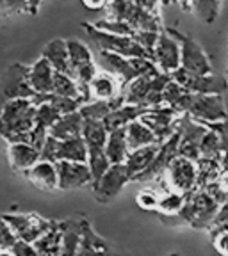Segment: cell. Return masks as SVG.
Listing matches in <instances>:
<instances>
[{"instance_id": "cell-26", "label": "cell", "mask_w": 228, "mask_h": 256, "mask_svg": "<svg viewBox=\"0 0 228 256\" xmlns=\"http://www.w3.org/2000/svg\"><path fill=\"white\" fill-rule=\"evenodd\" d=\"M144 112H146V108L137 107V105H123L121 108H118V110H114L112 114H109L104 120V124L109 134L116 132V130H123V128H127L130 123L141 120Z\"/></svg>"}, {"instance_id": "cell-4", "label": "cell", "mask_w": 228, "mask_h": 256, "mask_svg": "<svg viewBox=\"0 0 228 256\" xmlns=\"http://www.w3.org/2000/svg\"><path fill=\"white\" fill-rule=\"evenodd\" d=\"M171 82V75L162 72L139 76L123 89L127 105H137L146 110L164 105V89Z\"/></svg>"}, {"instance_id": "cell-24", "label": "cell", "mask_w": 228, "mask_h": 256, "mask_svg": "<svg viewBox=\"0 0 228 256\" xmlns=\"http://www.w3.org/2000/svg\"><path fill=\"white\" fill-rule=\"evenodd\" d=\"M84 132V118L80 112L63 116L52 128H50V136L56 137L57 140H72L82 137Z\"/></svg>"}, {"instance_id": "cell-51", "label": "cell", "mask_w": 228, "mask_h": 256, "mask_svg": "<svg viewBox=\"0 0 228 256\" xmlns=\"http://www.w3.org/2000/svg\"><path fill=\"white\" fill-rule=\"evenodd\" d=\"M0 256H15L13 251H0Z\"/></svg>"}, {"instance_id": "cell-50", "label": "cell", "mask_w": 228, "mask_h": 256, "mask_svg": "<svg viewBox=\"0 0 228 256\" xmlns=\"http://www.w3.org/2000/svg\"><path fill=\"white\" fill-rule=\"evenodd\" d=\"M221 162H223V168H228V152L223 153V156H221Z\"/></svg>"}, {"instance_id": "cell-14", "label": "cell", "mask_w": 228, "mask_h": 256, "mask_svg": "<svg viewBox=\"0 0 228 256\" xmlns=\"http://www.w3.org/2000/svg\"><path fill=\"white\" fill-rule=\"evenodd\" d=\"M96 64L102 72H107L116 76L123 84V89L141 76L137 59H127V57L118 56V54L96 52Z\"/></svg>"}, {"instance_id": "cell-19", "label": "cell", "mask_w": 228, "mask_h": 256, "mask_svg": "<svg viewBox=\"0 0 228 256\" xmlns=\"http://www.w3.org/2000/svg\"><path fill=\"white\" fill-rule=\"evenodd\" d=\"M123 94V84L114 75L107 72H98V75L89 84L91 102H112Z\"/></svg>"}, {"instance_id": "cell-8", "label": "cell", "mask_w": 228, "mask_h": 256, "mask_svg": "<svg viewBox=\"0 0 228 256\" xmlns=\"http://www.w3.org/2000/svg\"><path fill=\"white\" fill-rule=\"evenodd\" d=\"M168 30L180 43L182 68L189 73H194V75H212V64H210L208 56L205 54L203 46L189 34H184V32L176 30V28H168Z\"/></svg>"}, {"instance_id": "cell-38", "label": "cell", "mask_w": 228, "mask_h": 256, "mask_svg": "<svg viewBox=\"0 0 228 256\" xmlns=\"http://www.w3.org/2000/svg\"><path fill=\"white\" fill-rule=\"evenodd\" d=\"M41 8V2H0L2 16L9 14H36Z\"/></svg>"}, {"instance_id": "cell-16", "label": "cell", "mask_w": 228, "mask_h": 256, "mask_svg": "<svg viewBox=\"0 0 228 256\" xmlns=\"http://www.w3.org/2000/svg\"><path fill=\"white\" fill-rule=\"evenodd\" d=\"M128 182H130V176H128L123 164L111 166V169L102 176L100 180L91 185L93 198H95L96 203H111L123 190V187Z\"/></svg>"}, {"instance_id": "cell-9", "label": "cell", "mask_w": 228, "mask_h": 256, "mask_svg": "<svg viewBox=\"0 0 228 256\" xmlns=\"http://www.w3.org/2000/svg\"><path fill=\"white\" fill-rule=\"evenodd\" d=\"M164 176L169 190H175L184 196H189L191 192L198 190V168L194 160L176 156Z\"/></svg>"}, {"instance_id": "cell-18", "label": "cell", "mask_w": 228, "mask_h": 256, "mask_svg": "<svg viewBox=\"0 0 228 256\" xmlns=\"http://www.w3.org/2000/svg\"><path fill=\"white\" fill-rule=\"evenodd\" d=\"M59 174V190H75L93 185V174L88 164L61 160L56 164Z\"/></svg>"}, {"instance_id": "cell-40", "label": "cell", "mask_w": 228, "mask_h": 256, "mask_svg": "<svg viewBox=\"0 0 228 256\" xmlns=\"http://www.w3.org/2000/svg\"><path fill=\"white\" fill-rule=\"evenodd\" d=\"M159 198L160 194L155 188H143V190L137 192L136 203L137 206L146 210V212H157L159 210Z\"/></svg>"}, {"instance_id": "cell-31", "label": "cell", "mask_w": 228, "mask_h": 256, "mask_svg": "<svg viewBox=\"0 0 228 256\" xmlns=\"http://www.w3.org/2000/svg\"><path fill=\"white\" fill-rule=\"evenodd\" d=\"M184 11H191L196 16L198 20L205 22V24H214L219 16V11L223 9V2L217 0H201V2H185L180 4Z\"/></svg>"}, {"instance_id": "cell-10", "label": "cell", "mask_w": 228, "mask_h": 256, "mask_svg": "<svg viewBox=\"0 0 228 256\" xmlns=\"http://www.w3.org/2000/svg\"><path fill=\"white\" fill-rule=\"evenodd\" d=\"M171 78L176 84H180L185 91L192 92V94H221L223 96L228 89V82L223 75H194V73L185 72L184 68H180L178 72H175L171 75Z\"/></svg>"}, {"instance_id": "cell-5", "label": "cell", "mask_w": 228, "mask_h": 256, "mask_svg": "<svg viewBox=\"0 0 228 256\" xmlns=\"http://www.w3.org/2000/svg\"><path fill=\"white\" fill-rule=\"evenodd\" d=\"M82 27H84L91 44L96 48V52L118 54V56H123L127 59H152L144 52V48L139 46L132 38L114 36V34L100 30L93 24H86V22H82Z\"/></svg>"}, {"instance_id": "cell-36", "label": "cell", "mask_w": 228, "mask_h": 256, "mask_svg": "<svg viewBox=\"0 0 228 256\" xmlns=\"http://www.w3.org/2000/svg\"><path fill=\"white\" fill-rule=\"evenodd\" d=\"M61 114L57 112V108L54 107L50 102H43V104L38 105L36 108V126L43 128L47 132H50V128L61 120Z\"/></svg>"}, {"instance_id": "cell-34", "label": "cell", "mask_w": 228, "mask_h": 256, "mask_svg": "<svg viewBox=\"0 0 228 256\" xmlns=\"http://www.w3.org/2000/svg\"><path fill=\"white\" fill-rule=\"evenodd\" d=\"M52 94L61 96V98H75V100L84 102L82 92H80V88H79V84H77V80L73 78L72 75H66V73H57L56 72Z\"/></svg>"}, {"instance_id": "cell-17", "label": "cell", "mask_w": 228, "mask_h": 256, "mask_svg": "<svg viewBox=\"0 0 228 256\" xmlns=\"http://www.w3.org/2000/svg\"><path fill=\"white\" fill-rule=\"evenodd\" d=\"M178 146H180V136H178V132H175L171 139H168L159 148V153H157V156L150 164V168L144 172H141L139 176H136L134 182L136 184H148V182L164 176L166 171L169 169V166H171V162L178 156Z\"/></svg>"}, {"instance_id": "cell-47", "label": "cell", "mask_w": 228, "mask_h": 256, "mask_svg": "<svg viewBox=\"0 0 228 256\" xmlns=\"http://www.w3.org/2000/svg\"><path fill=\"white\" fill-rule=\"evenodd\" d=\"M11 251H13V254H15V256H40L34 246L27 244V242H22V240H18V242H16V246L11 249Z\"/></svg>"}, {"instance_id": "cell-22", "label": "cell", "mask_w": 228, "mask_h": 256, "mask_svg": "<svg viewBox=\"0 0 228 256\" xmlns=\"http://www.w3.org/2000/svg\"><path fill=\"white\" fill-rule=\"evenodd\" d=\"M41 57H45L57 73L72 75L68 40H61V38H57V40L48 41L47 46H45L43 52H41Z\"/></svg>"}, {"instance_id": "cell-44", "label": "cell", "mask_w": 228, "mask_h": 256, "mask_svg": "<svg viewBox=\"0 0 228 256\" xmlns=\"http://www.w3.org/2000/svg\"><path fill=\"white\" fill-rule=\"evenodd\" d=\"M212 235V246L219 254L228 256V226H219V228L210 230Z\"/></svg>"}, {"instance_id": "cell-1", "label": "cell", "mask_w": 228, "mask_h": 256, "mask_svg": "<svg viewBox=\"0 0 228 256\" xmlns=\"http://www.w3.org/2000/svg\"><path fill=\"white\" fill-rule=\"evenodd\" d=\"M160 2H127L114 0L109 2L105 9V20L123 22L128 24L136 32L152 30L162 32L164 24L160 16Z\"/></svg>"}, {"instance_id": "cell-30", "label": "cell", "mask_w": 228, "mask_h": 256, "mask_svg": "<svg viewBox=\"0 0 228 256\" xmlns=\"http://www.w3.org/2000/svg\"><path fill=\"white\" fill-rule=\"evenodd\" d=\"M38 254L40 256H61V249H63V220H56L52 230L43 235L36 244Z\"/></svg>"}, {"instance_id": "cell-3", "label": "cell", "mask_w": 228, "mask_h": 256, "mask_svg": "<svg viewBox=\"0 0 228 256\" xmlns=\"http://www.w3.org/2000/svg\"><path fill=\"white\" fill-rule=\"evenodd\" d=\"M221 204L205 190H194L189 196H185V206L176 217L160 216V220L169 226L176 224H187L192 230H207L210 232L216 216L219 212Z\"/></svg>"}, {"instance_id": "cell-13", "label": "cell", "mask_w": 228, "mask_h": 256, "mask_svg": "<svg viewBox=\"0 0 228 256\" xmlns=\"http://www.w3.org/2000/svg\"><path fill=\"white\" fill-rule=\"evenodd\" d=\"M152 60L157 64V68L166 75H173L175 72L182 68V50L180 43L176 38L168 30V27L162 28L157 41V46L153 50Z\"/></svg>"}, {"instance_id": "cell-25", "label": "cell", "mask_w": 228, "mask_h": 256, "mask_svg": "<svg viewBox=\"0 0 228 256\" xmlns=\"http://www.w3.org/2000/svg\"><path fill=\"white\" fill-rule=\"evenodd\" d=\"M159 144H153V146H148V148H141L128 153V158L123 166L127 169L128 176H130V182H134L136 176H139L141 172H144L150 168V164H152L153 158L159 153Z\"/></svg>"}, {"instance_id": "cell-48", "label": "cell", "mask_w": 228, "mask_h": 256, "mask_svg": "<svg viewBox=\"0 0 228 256\" xmlns=\"http://www.w3.org/2000/svg\"><path fill=\"white\" fill-rule=\"evenodd\" d=\"M219 226H228V201L224 204H221L219 212L216 216V220L212 224V228H219Z\"/></svg>"}, {"instance_id": "cell-33", "label": "cell", "mask_w": 228, "mask_h": 256, "mask_svg": "<svg viewBox=\"0 0 228 256\" xmlns=\"http://www.w3.org/2000/svg\"><path fill=\"white\" fill-rule=\"evenodd\" d=\"M159 216L164 217H176L178 214L184 210L185 206V196L184 194H178L175 190H169L166 188L164 192H159Z\"/></svg>"}, {"instance_id": "cell-20", "label": "cell", "mask_w": 228, "mask_h": 256, "mask_svg": "<svg viewBox=\"0 0 228 256\" xmlns=\"http://www.w3.org/2000/svg\"><path fill=\"white\" fill-rule=\"evenodd\" d=\"M54 78H56V70L50 66L45 57H40L38 60L31 64V88L34 89V92L40 96H50L54 89Z\"/></svg>"}, {"instance_id": "cell-7", "label": "cell", "mask_w": 228, "mask_h": 256, "mask_svg": "<svg viewBox=\"0 0 228 256\" xmlns=\"http://www.w3.org/2000/svg\"><path fill=\"white\" fill-rule=\"evenodd\" d=\"M31 66L22 62L11 64L2 75V96L4 102L13 100H38V94L31 88Z\"/></svg>"}, {"instance_id": "cell-28", "label": "cell", "mask_w": 228, "mask_h": 256, "mask_svg": "<svg viewBox=\"0 0 228 256\" xmlns=\"http://www.w3.org/2000/svg\"><path fill=\"white\" fill-rule=\"evenodd\" d=\"M198 168V188L205 190L208 185L217 182L221 171H223V162L221 156H200L196 160Z\"/></svg>"}, {"instance_id": "cell-43", "label": "cell", "mask_w": 228, "mask_h": 256, "mask_svg": "<svg viewBox=\"0 0 228 256\" xmlns=\"http://www.w3.org/2000/svg\"><path fill=\"white\" fill-rule=\"evenodd\" d=\"M160 32H152V30H143V32H136L134 41H136L139 46L144 48V52L148 54L150 57H153V50L157 46V41H159Z\"/></svg>"}, {"instance_id": "cell-21", "label": "cell", "mask_w": 228, "mask_h": 256, "mask_svg": "<svg viewBox=\"0 0 228 256\" xmlns=\"http://www.w3.org/2000/svg\"><path fill=\"white\" fill-rule=\"evenodd\" d=\"M9 166L15 172L25 174L31 171L38 162H41V155L31 144H8Z\"/></svg>"}, {"instance_id": "cell-42", "label": "cell", "mask_w": 228, "mask_h": 256, "mask_svg": "<svg viewBox=\"0 0 228 256\" xmlns=\"http://www.w3.org/2000/svg\"><path fill=\"white\" fill-rule=\"evenodd\" d=\"M185 92H187V91H185L180 84H176L175 80L171 78V82H169V84L166 86V89H164V105H166V107H171L173 110H175L176 105L180 104V100L184 98Z\"/></svg>"}, {"instance_id": "cell-45", "label": "cell", "mask_w": 228, "mask_h": 256, "mask_svg": "<svg viewBox=\"0 0 228 256\" xmlns=\"http://www.w3.org/2000/svg\"><path fill=\"white\" fill-rule=\"evenodd\" d=\"M18 235L13 232V228L8 222L2 220V228H0V251H11L18 242Z\"/></svg>"}, {"instance_id": "cell-46", "label": "cell", "mask_w": 228, "mask_h": 256, "mask_svg": "<svg viewBox=\"0 0 228 256\" xmlns=\"http://www.w3.org/2000/svg\"><path fill=\"white\" fill-rule=\"evenodd\" d=\"M208 130H214V132L219 136L221 139V148H223V153L228 152V120L221 121V123H212V124H205Z\"/></svg>"}, {"instance_id": "cell-12", "label": "cell", "mask_w": 228, "mask_h": 256, "mask_svg": "<svg viewBox=\"0 0 228 256\" xmlns=\"http://www.w3.org/2000/svg\"><path fill=\"white\" fill-rule=\"evenodd\" d=\"M176 132L180 136V146H178V156H185L196 162L200 158V146L203 137L207 136L208 128L205 124L194 121L191 116L184 114L178 120L176 124Z\"/></svg>"}, {"instance_id": "cell-29", "label": "cell", "mask_w": 228, "mask_h": 256, "mask_svg": "<svg viewBox=\"0 0 228 256\" xmlns=\"http://www.w3.org/2000/svg\"><path fill=\"white\" fill-rule=\"evenodd\" d=\"M127 140H128L130 152H136V150L148 148V146H153V144H159L157 142L155 134H153L141 120L134 121V123H130L127 126Z\"/></svg>"}, {"instance_id": "cell-23", "label": "cell", "mask_w": 228, "mask_h": 256, "mask_svg": "<svg viewBox=\"0 0 228 256\" xmlns=\"http://www.w3.org/2000/svg\"><path fill=\"white\" fill-rule=\"evenodd\" d=\"M25 178L31 182L34 187L41 188V190L52 192L59 188V174H57L56 164H50V162H38L31 171L25 172Z\"/></svg>"}, {"instance_id": "cell-2", "label": "cell", "mask_w": 228, "mask_h": 256, "mask_svg": "<svg viewBox=\"0 0 228 256\" xmlns=\"http://www.w3.org/2000/svg\"><path fill=\"white\" fill-rule=\"evenodd\" d=\"M36 108L32 100L4 102L0 114V132L8 144H29L36 128Z\"/></svg>"}, {"instance_id": "cell-6", "label": "cell", "mask_w": 228, "mask_h": 256, "mask_svg": "<svg viewBox=\"0 0 228 256\" xmlns=\"http://www.w3.org/2000/svg\"><path fill=\"white\" fill-rule=\"evenodd\" d=\"M2 220L8 222L13 228V232L18 235L22 242L27 244H36L38 240L43 235H47L52 230L56 220L45 219L40 214L31 212V214H4Z\"/></svg>"}, {"instance_id": "cell-32", "label": "cell", "mask_w": 228, "mask_h": 256, "mask_svg": "<svg viewBox=\"0 0 228 256\" xmlns=\"http://www.w3.org/2000/svg\"><path fill=\"white\" fill-rule=\"evenodd\" d=\"M79 162V164H88V146L82 137L72 140H61V153L59 162Z\"/></svg>"}, {"instance_id": "cell-15", "label": "cell", "mask_w": 228, "mask_h": 256, "mask_svg": "<svg viewBox=\"0 0 228 256\" xmlns=\"http://www.w3.org/2000/svg\"><path fill=\"white\" fill-rule=\"evenodd\" d=\"M180 118H182L180 114L176 110H173L171 107L162 105V107L146 110L143 114V118H141V121L155 134L157 142H159V146H162L176 132V124H178Z\"/></svg>"}, {"instance_id": "cell-37", "label": "cell", "mask_w": 228, "mask_h": 256, "mask_svg": "<svg viewBox=\"0 0 228 256\" xmlns=\"http://www.w3.org/2000/svg\"><path fill=\"white\" fill-rule=\"evenodd\" d=\"M96 28H100V30L104 32H109V34H114V36H123V38H132L136 36V30H134L132 27L128 24H123V22H111V20H105V18H102V20L95 22Z\"/></svg>"}, {"instance_id": "cell-39", "label": "cell", "mask_w": 228, "mask_h": 256, "mask_svg": "<svg viewBox=\"0 0 228 256\" xmlns=\"http://www.w3.org/2000/svg\"><path fill=\"white\" fill-rule=\"evenodd\" d=\"M201 156H223V148H221V139L214 130H208L207 136L203 137L200 146Z\"/></svg>"}, {"instance_id": "cell-11", "label": "cell", "mask_w": 228, "mask_h": 256, "mask_svg": "<svg viewBox=\"0 0 228 256\" xmlns=\"http://www.w3.org/2000/svg\"><path fill=\"white\" fill-rule=\"evenodd\" d=\"M187 116L201 124L221 123L228 120V110L221 94H192L187 108Z\"/></svg>"}, {"instance_id": "cell-41", "label": "cell", "mask_w": 228, "mask_h": 256, "mask_svg": "<svg viewBox=\"0 0 228 256\" xmlns=\"http://www.w3.org/2000/svg\"><path fill=\"white\" fill-rule=\"evenodd\" d=\"M59 153H61V140H57L56 137L48 136L47 142L43 144L40 155L43 162H50V164H57L59 162Z\"/></svg>"}, {"instance_id": "cell-49", "label": "cell", "mask_w": 228, "mask_h": 256, "mask_svg": "<svg viewBox=\"0 0 228 256\" xmlns=\"http://www.w3.org/2000/svg\"><path fill=\"white\" fill-rule=\"evenodd\" d=\"M107 4L109 2H96V4H93V2H82L84 9H88V11H105Z\"/></svg>"}, {"instance_id": "cell-35", "label": "cell", "mask_w": 228, "mask_h": 256, "mask_svg": "<svg viewBox=\"0 0 228 256\" xmlns=\"http://www.w3.org/2000/svg\"><path fill=\"white\" fill-rule=\"evenodd\" d=\"M43 102H50V104L54 105V107L57 108V112H59L61 116H68V114H75V112H80V108L84 107V102L82 100H75V98H61V96H40L34 104L40 105L43 104Z\"/></svg>"}, {"instance_id": "cell-27", "label": "cell", "mask_w": 228, "mask_h": 256, "mask_svg": "<svg viewBox=\"0 0 228 256\" xmlns=\"http://www.w3.org/2000/svg\"><path fill=\"white\" fill-rule=\"evenodd\" d=\"M105 153H107V158L111 162V166H121L127 162L128 153H130L128 140H127V128L109 134Z\"/></svg>"}]
</instances>
